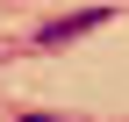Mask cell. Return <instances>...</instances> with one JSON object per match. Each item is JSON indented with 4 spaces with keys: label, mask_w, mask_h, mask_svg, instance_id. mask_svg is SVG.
I'll return each instance as SVG.
<instances>
[{
    "label": "cell",
    "mask_w": 129,
    "mask_h": 122,
    "mask_svg": "<svg viewBox=\"0 0 129 122\" xmlns=\"http://www.w3.org/2000/svg\"><path fill=\"white\" fill-rule=\"evenodd\" d=\"M101 22H108V7H86V14H64V22H50V29H36V43H43V50H57V43L86 36V29H101Z\"/></svg>",
    "instance_id": "cell-1"
}]
</instances>
